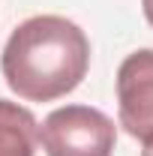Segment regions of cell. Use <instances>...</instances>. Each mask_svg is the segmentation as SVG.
<instances>
[{
	"label": "cell",
	"instance_id": "cell-1",
	"mask_svg": "<svg viewBox=\"0 0 153 156\" xmlns=\"http://www.w3.org/2000/svg\"><path fill=\"white\" fill-rule=\"evenodd\" d=\"M90 66V39L63 15L21 21L3 45L0 69L9 90L27 102H51L72 93Z\"/></svg>",
	"mask_w": 153,
	"mask_h": 156
},
{
	"label": "cell",
	"instance_id": "cell-2",
	"mask_svg": "<svg viewBox=\"0 0 153 156\" xmlns=\"http://www.w3.org/2000/svg\"><path fill=\"white\" fill-rule=\"evenodd\" d=\"M39 141L48 156H111L117 126L90 105H63L42 120Z\"/></svg>",
	"mask_w": 153,
	"mask_h": 156
},
{
	"label": "cell",
	"instance_id": "cell-3",
	"mask_svg": "<svg viewBox=\"0 0 153 156\" xmlns=\"http://www.w3.org/2000/svg\"><path fill=\"white\" fill-rule=\"evenodd\" d=\"M117 117L141 144L153 141V48L132 51L117 69Z\"/></svg>",
	"mask_w": 153,
	"mask_h": 156
},
{
	"label": "cell",
	"instance_id": "cell-4",
	"mask_svg": "<svg viewBox=\"0 0 153 156\" xmlns=\"http://www.w3.org/2000/svg\"><path fill=\"white\" fill-rule=\"evenodd\" d=\"M39 123L24 105L0 99V156H33Z\"/></svg>",
	"mask_w": 153,
	"mask_h": 156
},
{
	"label": "cell",
	"instance_id": "cell-5",
	"mask_svg": "<svg viewBox=\"0 0 153 156\" xmlns=\"http://www.w3.org/2000/svg\"><path fill=\"white\" fill-rule=\"evenodd\" d=\"M141 9H144V18L150 21V27H153V0H141Z\"/></svg>",
	"mask_w": 153,
	"mask_h": 156
},
{
	"label": "cell",
	"instance_id": "cell-6",
	"mask_svg": "<svg viewBox=\"0 0 153 156\" xmlns=\"http://www.w3.org/2000/svg\"><path fill=\"white\" fill-rule=\"evenodd\" d=\"M141 156H153V141H150V144H144V150H141Z\"/></svg>",
	"mask_w": 153,
	"mask_h": 156
}]
</instances>
